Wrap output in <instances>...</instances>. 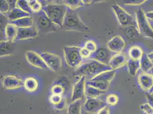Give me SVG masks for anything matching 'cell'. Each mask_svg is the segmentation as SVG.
Masks as SVG:
<instances>
[{
  "label": "cell",
  "mask_w": 153,
  "mask_h": 114,
  "mask_svg": "<svg viewBox=\"0 0 153 114\" xmlns=\"http://www.w3.org/2000/svg\"><path fill=\"white\" fill-rule=\"evenodd\" d=\"M65 97L61 95H56V94H52L49 97V101L54 106L57 104L59 102L62 101Z\"/></svg>",
  "instance_id": "obj_38"
},
{
  "label": "cell",
  "mask_w": 153,
  "mask_h": 114,
  "mask_svg": "<svg viewBox=\"0 0 153 114\" xmlns=\"http://www.w3.org/2000/svg\"><path fill=\"white\" fill-rule=\"evenodd\" d=\"M143 54V51L138 46H132L128 50V56L130 59L133 60L140 61Z\"/></svg>",
  "instance_id": "obj_26"
},
{
  "label": "cell",
  "mask_w": 153,
  "mask_h": 114,
  "mask_svg": "<svg viewBox=\"0 0 153 114\" xmlns=\"http://www.w3.org/2000/svg\"><path fill=\"white\" fill-rule=\"evenodd\" d=\"M4 16H5L8 19L10 22H12L13 21L24 18V17H29L30 16V14L29 13L24 12L23 10H21L19 8L16 7L15 9L10 10L9 13H7L6 15H4Z\"/></svg>",
  "instance_id": "obj_20"
},
{
  "label": "cell",
  "mask_w": 153,
  "mask_h": 114,
  "mask_svg": "<svg viewBox=\"0 0 153 114\" xmlns=\"http://www.w3.org/2000/svg\"><path fill=\"white\" fill-rule=\"evenodd\" d=\"M125 47V41L121 36H116L111 38L107 44L108 49L115 54L120 53Z\"/></svg>",
  "instance_id": "obj_15"
},
{
  "label": "cell",
  "mask_w": 153,
  "mask_h": 114,
  "mask_svg": "<svg viewBox=\"0 0 153 114\" xmlns=\"http://www.w3.org/2000/svg\"><path fill=\"white\" fill-rule=\"evenodd\" d=\"M66 99H65V98H64L62 101L54 106V108L58 111H62L66 107Z\"/></svg>",
  "instance_id": "obj_40"
},
{
  "label": "cell",
  "mask_w": 153,
  "mask_h": 114,
  "mask_svg": "<svg viewBox=\"0 0 153 114\" xmlns=\"http://www.w3.org/2000/svg\"><path fill=\"white\" fill-rule=\"evenodd\" d=\"M85 48H86L87 50L89 51L90 52L93 54L94 52H96L97 49V46L96 42L92 40H89L85 44L84 46Z\"/></svg>",
  "instance_id": "obj_35"
},
{
  "label": "cell",
  "mask_w": 153,
  "mask_h": 114,
  "mask_svg": "<svg viewBox=\"0 0 153 114\" xmlns=\"http://www.w3.org/2000/svg\"><path fill=\"white\" fill-rule=\"evenodd\" d=\"M136 21L140 35L153 39V29L150 25L144 10L139 8L136 11Z\"/></svg>",
  "instance_id": "obj_6"
},
{
  "label": "cell",
  "mask_w": 153,
  "mask_h": 114,
  "mask_svg": "<svg viewBox=\"0 0 153 114\" xmlns=\"http://www.w3.org/2000/svg\"><path fill=\"white\" fill-rule=\"evenodd\" d=\"M146 0H134L130 1L125 4V5L128 6H140L146 2Z\"/></svg>",
  "instance_id": "obj_39"
},
{
  "label": "cell",
  "mask_w": 153,
  "mask_h": 114,
  "mask_svg": "<svg viewBox=\"0 0 153 114\" xmlns=\"http://www.w3.org/2000/svg\"><path fill=\"white\" fill-rule=\"evenodd\" d=\"M110 108L108 106H105L104 107L102 108L101 110H100L97 114H110Z\"/></svg>",
  "instance_id": "obj_43"
},
{
  "label": "cell",
  "mask_w": 153,
  "mask_h": 114,
  "mask_svg": "<svg viewBox=\"0 0 153 114\" xmlns=\"http://www.w3.org/2000/svg\"><path fill=\"white\" fill-rule=\"evenodd\" d=\"M113 56L111 54V51L108 49H106L105 48H100L91 55L90 59L98 61L101 64L108 65L110 61Z\"/></svg>",
  "instance_id": "obj_14"
},
{
  "label": "cell",
  "mask_w": 153,
  "mask_h": 114,
  "mask_svg": "<svg viewBox=\"0 0 153 114\" xmlns=\"http://www.w3.org/2000/svg\"><path fill=\"white\" fill-rule=\"evenodd\" d=\"M18 33V27L14 25L11 22H9L7 24L5 34L6 39L7 41L14 42V41L16 40Z\"/></svg>",
  "instance_id": "obj_21"
},
{
  "label": "cell",
  "mask_w": 153,
  "mask_h": 114,
  "mask_svg": "<svg viewBox=\"0 0 153 114\" xmlns=\"http://www.w3.org/2000/svg\"><path fill=\"white\" fill-rule=\"evenodd\" d=\"M153 67V61L148 57L147 54L144 53L142 58L140 60V69L142 73H148Z\"/></svg>",
  "instance_id": "obj_25"
},
{
  "label": "cell",
  "mask_w": 153,
  "mask_h": 114,
  "mask_svg": "<svg viewBox=\"0 0 153 114\" xmlns=\"http://www.w3.org/2000/svg\"><path fill=\"white\" fill-rule=\"evenodd\" d=\"M62 28L66 30L79 32H89V28L80 19L75 10L68 8L64 19Z\"/></svg>",
  "instance_id": "obj_2"
},
{
  "label": "cell",
  "mask_w": 153,
  "mask_h": 114,
  "mask_svg": "<svg viewBox=\"0 0 153 114\" xmlns=\"http://www.w3.org/2000/svg\"><path fill=\"white\" fill-rule=\"evenodd\" d=\"M146 97L147 103L150 104L153 107V95H151L150 94H147Z\"/></svg>",
  "instance_id": "obj_44"
},
{
  "label": "cell",
  "mask_w": 153,
  "mask_h": 114,
  "mask_svg": "<svg viewBox=\"0 0 153 114\" xmlns=\"http://www.w3.org/2000/svg\"><path fill=\"white\" fill-rule=\"evenodd\" d=\"M111 7L113 10L120 25L128 26L135 25V21L133 17L128 13L121 6L118 4H113Z\"/></svg>",
  "instance_id": "obj_8"
},
{
  "label": "cell",
  "mask_w": 153,
  "mask_h": 114,
  "mask_svg": "<svg viewBox=\"0 0 153 114\" xmlns=\"http://www.w3.org/2000/svg\"><path fill=\"white\" fill-rule=\"evenodd\" d=\"M40 56L49 69L54 72L58 71L61 69L62 59L59 56L48 52L42 53L40 54Z\"/></svg>",
  "instance_id": "obj_9"
},
{
  "label": "cell",
  "mask_w": 153,
  "mask_h": 114,
  "mask_svg": "<svg viewBox=\"0 0 153 114\" xmlns=\"http://www.w3.org/2000/svg\"><path fill=\"white\" fill-rule=\"evenodd\" d=\"M105 106H106L105 103L99 98H87L84 103L83 108L88 113H97Z\"/></svg>",
  "instance_id": "obj_13"
},
{
  "label": "cell",
  "mask_w": 153,
  "mask_h": 114,
  "mask_svg": "<svg viewBox=\"0 0 153 114\" xmlns=\"http://www.w3.org/2000/svg\"><path fill=\"white\" fill-rule=\"evenodd\" d=\"M38 82L37 79L34 77H29L26 78L24 81V87L29 92L33 93L37 90Z\"/></svg>",
  "instance_id": "obj_23"
},
{
  "label": "cell",
  "mask_w": 153,
  "mask_h": 114,
  "mask_svg": "<svg viewBox=\"0 0 153 114\" xmlns=\"http://www.w3.org/2000/svg\"><path fill=\"white\" fill-rule=\"evenodd\" d=\"M17 7L19 8L21 10L25 12L26 13H29L31 14L32 13V10L30 8L28 1L26 0H19L17 2Z\"/></svg>",
  "instance_id": "obj_33"
},
{
  "label": "cell",
  "mask_w": 153,
  "mask_h": 114,
  "mask_svg": "<svg viewBox=\"0 0 153 114\" xmlns=\"http://www.w3.org/2000/svg\"><path fill=\"white\" fill-rule=\"evenodd\" d=\"M34 16L35 17L33 19L36 24L35 27L37 29L38 33L47 34L57 31L56 25L49 19L43 10L36 13Z\"/></svg>",
  "instance_id": "obj_5"
},
{
  "label": "cell",
  "mask_w": 153,
  "mask_h": 114,
  "mask_svg": "<svg viewBox=\"0 0 153 114\" xmlns=\"http://www.w3.org/2000/svg\"><path fill=\"white\" fill-rule=\"evenodd\" d=\"M113 70L109 65L101 64L94 60L90 59L87 62L79 66L74 73V76H85L91 79L102 73Z\"/></svg>",
  "instance_id": "obj_1"
},
{
  "label": "cell",
  "mask_w": 153,
  "mask_h": 114,
  "mask_svg": "<svg viewBox=\"0 0 153 114\" xmlns=\"http://www.w3.org/2000/svg\"><path fill=\"white\" fill-rule=\"evenodd\" d=\"M38 31L35 26L25 28H18L16 40L21 41L36 38L38 36Z\"/></svg>",
  "instance_id": "obj_18"
},
{
  "label": "cell",
  "mask_w": 153,
  "mask_h": 114,
  "mask_svg": "<svg viewBox=\"0 0 153 114\" xmlns=\"http://www.w3.org/2000/svg\"><path fill=\"white\" fill-rule=\"evenodd\" d=\"M81 54L83 59V58H90V57L92 54L89 51L87 50L86 48L83 47V48H81Z\"/></svg>",
  "instance_id": "obj_41"
},
{
  "label": "cell",
  "mask_w": 153,
  "mask_h": 114,
  "mask_svg": "<svg viewBox=\"0 0 153 114\" xmlns=\"http://www.w3.org/2000/svg\"><path fill=\"white\" fill-rule=\"evenodd\" d=\"M140 89L144 91H152L153 89V76L152 74L142 73L138 78Z\"/></svg>",
  "instance_id": "obj_17"
},
{
  "label": "cell",
  "mask_w": 153,
  "mask_h": 114,
  "mask_svg": "<svg viewBox=\"0 0 153 114\" xmlns=\"http://www.w3.org/2000/svg\"><path fill=\"white\" fill-rule=\"evenodd\" d=\"M150 94H151V95H153V91H152V92H151V93H150Z\"/></svg>",
  "instance_id": "obj_48"
},
{
  "label": "cell",
  "mask_w": 153,
  "mask_h": 114,
  "mask_svg": "<svg viewBox=\"0 0 153 114\" xmlns=\"http://www.w3.org/2000/svg\"></svg>",
  "instance_id": "obj_49"
},
{
  "label": "cell",
  "mask_w": 153,
  "mask_h": 114,
  "mask_svg": "<svg viewBox=\"0 0 153 114\" xmlns=\"http://www.w3.org/2000/svg\"><path fill=\"white\" fill-rule=\"evenodd\" d=\"M147 18L149 19H151L153 21V11H150L146 13Z\"/></svg>",
  "instance_id": "obj_45"
},
{
  "label": "cell",
  "mask_w": 153,
  "mask_h": 114,
  "mask_svg": "<svg viewBox=\"0 0 153 114\" xmlns=\"http://www.w3.org/2000/svg\"><path fill=\"white\" fill-rule=\"evenodd\" d=\"M119 101V97L115 94H110L106 96V104L110 106H116Z\"/></svg>",
  "instance_id": "obj_34"
},
{
  "label": "cell",
  "mask_w": 153,
  "mask_h": 114,
  "mask_svg": "<svg viewBox=\"0 0 153 114\" xmlns=\"http://www.w3.org/2000/svg\"><path fill=\"white\" fill-rule=\"evenodd\" d=\"M63 50L65 61L69 66L75 68L79 66L83 59L81 54V47L74 46H64Z\"/></svg>",
  "instance_id": "obj_7"
},
{
  "label": "cell",
  "mask_w": 153,
  "mask_h": 114,
  "mask_svg": "<svg viewBox=\"0 0 153 114\" xmlns=\"http://www.w3.org/2000/svg\"><path fill=\"white\" fill-rule=\"evenodd\" d=\"M115 76L114 70L105 71L96 77L86 81V84L106 92Z\"/></svg>",
  "instance_id": "obj_4"
},
{
  "label": "cell",
  "mask_w": 153,
  "mask_h": 114,
  "mask_svg": "<svg viewBox=\"0 0 153 114\" xmlns=\"http://www.w3.org/2000/svg\"><path fill=\"white\" fill-rule=\"evenodd\" d=\"M86 78L82 76L79 81L74 85L71 99V101H74L82 99L85 95L86 89Z\"/></svg>",
  "instance_id": "obj_11"
},
{
  "label": "cell",
  "mask_w": 153,
  "mask_h": 114,
  "mask_svg": "<svg viewBox=\"0 0 153 114\" xmlns=\"http://www.w3.org/2000/svg\"><path fill=\"white\" fill-rule=\"evenodd\" d=\"M127 62V58L123 53H117L114 54L110 61L108 65L113 70H117L122 67Z\"/></svg>",
  "instance_id": "obj_19"
},
{
  "label": "cell",
  "mask_w": 153,
  "mask_h": 114,
  "mask_svg": "<svg viewBox=\"0 0 153 114\" xmlns=\"http://www.w3.org/2000/svg\"><path fill=\"white\" fill-rule=\"evenodd\" d=\"M69 82L65 78H61L55 81L51 86L52 94L61 95L65 97V94L69 90Z\"/></svg>",
  "instance_id": "obj_16"
},
{
  "label": "cell",
  "mask_w": 153,
  "mask_h": 114,
  "mask_svg": "<svg viewBox=\"0 0 153 114\" xmlns=\"http://www.w3.org/2000/svg\"><path fill=\"white\" fill-rule=\"evenodd\" d=\"M28 3L32 12L38 13L42 10L43 6L41 1L37 0H29L28 1Z\"/></svg>",
  "instance_id": "obj_32"
},
{
  "label": "cell",
  "mask_w": 153,
  "mask_h": 114,
  "mask_svg": "<svg viewBox=\"0 0 153 114\" xmlns=\"http://www.w3.org/2000/svg\"><path fill=\"white\" fill-rule=\"evenodd\" d=\"M12 24L16 26L18 28H25L33 26L34 19L33 18L29 16L11 22Z\"/></svg>",
  "instance_id": "obj_24"
},
{
  "label": "cell",
  "mask_w": 153,
  "mask_h": 114,
  "mask_svg": "<svg viewBox=\"0 0 153 114\" xmlns=\"http://www.w3.org/2000/svg\"><path fill=\"white\" fill-rule=\"evenodd\" d=\"M2 84L4 89L15 90L24 86V81L19 76H7L2 78Z\"/></svg>",
  "instance_id": "obj_12"
},
{
  "label": "cell",
  "mask_w": 153,
  "mask_h": 114,
  "mask_svg": "<svg viewBox=\"0 0 153 114\" xmlns=\"http://www.w3.org/2000/svg\"><path fill=\"white\" fill-rule=\"evenodd\" d=\"M81 101H72L68 108V114H81Z\"/></svg>",
  "instance_id": "obj_31"
},
{
  "label": "cell",
  "mask_w": 153,
  "mask_h": 114,
  "mask_svg": "<svg viewBox=\"0 0 153 114\" xmlns=\"http://www.w3.org/2000/svg\"><path fill=\"white\" fill-rule=\"evenodd\" d=\"M128 73L131 76H134L140 69V61H135L130 58L128 61Z\"/></svg>",
  "instance_id": "obj_29"
},
{
  "label": "cell",
  "mask_w": 153,
  "mask_h": 114,
  "mask_svg": "<svg viewBox=\"0 0 153 114\" xmlns=\"http://www.w3.org/2000/svg\"><path fill=\"white\" fill-rule=\"evenodd\" d=\"M14 42H11L7 41H1L0 42V56L4 57L10 56L14 49Z\"/></svg>",
  "instance_id": "obj_22"
},
{
  "label": "cell",
  "mask_w": 153,
  "mask_h": 114,
  "mask_svg": "<svg viewBox=\"0 0 153 114\" xmlns=\"http://www.w3.org/2000/svg\"><path fill=\"white\" fill-rule=\"evenodd\" d=\"M125 34L127 38L130 40H134L140 37V35L137 26L133 25L127 26L125 30Z\"/></svg>",
  "instance_id": "obj_28"
},
{
  "label": "cell",
  "mask_w": 153,
  "mask_h": 114,
  "mask_svg": "<svg viewBox=\"0 0 153 114\" xmlns=\"http://www.w3.org/2000/svg\"><path fill=\"white\" fill-rule=\"evenodd\" d=\"M1 7H0V12L1 14L3 15H6L7 13H9L10 11V7L8 4L7 1L2 0L0 1Z\"/></svg>",
  "instance_id": "obj_36"
},
{
  "label": "cell",
  "mask_w": 153,
  "mask_h": 114,
  "mask_svg": "<svg viewBox=\"0 0 153 114\" xmlns=\"http://www.w3.org/2000/svg\"><path fill=\"white\" fill-rule=\"evenodd\" d=\"M7 2H8V4L10 7V10H13L17 7V1H16V0H7Z\"/></svg>",
  "instance_id": "obj_42"
},
{
  "label": "cell",
  "mask_w": 153,
  "mask_h": 114,
  "mask_svg": "<svg viewBox=\"0 0 153 114\" xmlns=\"http://www.w3.org/2000/svg\"><path fill=\"white\" fill-rule=\"evenodd\" d=\"M106 92L95 88L93 86L86 84L85 95L87 98H98L100 96L105 94Z\"/></svg>",
  "instance_id": "obj_27"
},
{
  "label": "cell",
  "mask_w": 153,
  "mask_h": 114,
  "mask_svg": "<svg viewBox=\"0 0 153 114\" xmlns=\"http://www.w3.org/2000/svg\"><path fill=\"white\" fill-rule=\"evenodd\" d=\"M42 10L56 25L62 27L68 7L64 4H48L43 7Z\"/></svg>",
  "instance_id": "obj_3"
},
{
  "label": "cell",
  "mask_w": 153,
  "mask_h": 114,
  "mask_svg": "<svg viewBox=\"0 0 153 114\" xmlns=\"http://www.w3.org/2000/svg\"><path fill=\"white\" fill-rule=\"evenodd\" d=\"M63 4L71 10H75L76 9L85 5L83 0H65L63 1Z\"/></svg>",
  "instance_id": "obj_30"
},
{
  "label": "cell",
  "mask_w": 153,
  "mask_h": 114,
  "mask_svg": "<svg viewBox=\"0 0 153 114\" xmlns=\"http://www.w3.org/2000/svg\"><path fill=\"white\" fill-rule=\"evenodd\" d=\"M151 72H152V76H153V68H152V70H151ZM153 90H152V91H153ZM152 91H151V92H152Z\"/></svg>",
  "instance_id": "obj_47"
},
{
  "label": "cell",
  "mask_w": 153,
  "mask_h": 114,
  "mask_svg": "<svg viewBox=\"0 0 153 114\" xmlns=\"http://www.w3.org/2000/svg\"><path fill=\"white\" fill-rule=\"evenodd\" d=\"M25 58L27 62L35 67L43 70L49 69L40 54L35 51H27L25 53Z\"/></svg>",
  "instance_id": "obj_10"
},
{
  "label": "cell",
  "mask_w": 153,
  "mask_h": 114,
  "mask_svg": "<svg viewBox=\"0 0 153 114\" xmlns=\"http://www.w3.org/2000/svg\"><path fill=\"white\" fill-rule=\"evenodd\" d=\"M140 110L143 114H153V107L148 103L141 104Z\"/></svg>",
  "instance_id": "obj_37"
},
{
  "label": "cell",
  "mask_w": 153,
  "mask_h": 114,
  "mask_svg": "<svg viewBox=\"0 0 153 114\" xmlns=\"http://www.w3.org/2000/svg\"><path fill=\"white\" fill-rule=\"evenodd\" d=\"M147 56H148V57H149V58H150L152 61H153V51L152 53H150V54H148Z\"/></svg>",
  "instance_id": "obj_46"
}]
</instances>
